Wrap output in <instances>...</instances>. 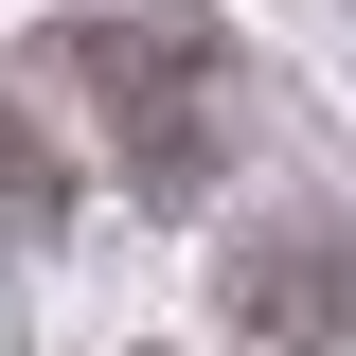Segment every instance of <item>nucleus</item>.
<instances>
[{
	"mask_svg": "<svg viewBox=\"0 0 356 356\" xmlns=\"http://www.w3.org/2000/svg\"><path fill=\"white\" fill-rule=\"evenodd\" d=\"M72 72H89V107H107V125H125V161L161 178V196H196V178H214V54L196 36H161V18H72Z\"/></svg>",
	"mask_w": 356,
	"mask_h": 356,
	"instance_id": "nucleus-1",
	"label": "nucleus"
},
{
	"mask_svg": "<svg viewBox=\"0 0 356 356\" xmlns=\"http://www.w3.org/2000/svg\"><path fill=\"white\" fill-rule=\"evenodd\" d=\"M232 339L250 356H356V250H321V232L250 250L232 267Z\"/></svg>",
	"mask_w": 356,
	"mask_h": 356,
	"instance_id": "nucleus-2",
	"label": "nucleus"
},
{
	"mask_svg": "<svg viewBox=\"0 0 356 356\" xmlns=\"http://www.w3.org/2000/svg\"><path fill=\"white\" fill-rule=\"evenodd\" d=\"M0 196H54V143L18 125V107H0Z\"/></svg>",
	"mask_w": 356,
	"mask_h": 356,
	"instance_id": "nucleus-3",
	"label": "nucleus"
}]
</instances>
